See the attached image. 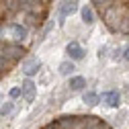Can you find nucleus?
Segmentation results:
<instances>
[{
	"instance_id": "6",
	"label": "nucleus",
	"mask_w": 129,
	"mask_h": 129,
	"mask_svg": "<svg viewBox=\"0 0 129 129\" xmlns=\"http://www.w3.org/2000/svg\"><path fill=\"white\" fill-rule=\"evenodd\" d=\"M66 51H68L70 59H76V61H78V59H82V57H84V53H86V51L82 49V45H80L78 41H70V43H68V47H66Z\"/></svg>"
},
{
	"instance_id": "1",
	"label": "nucleus",
	"mask_w": 129,
	"mask_h": 129,
	"mask_svg": "<svg viewBox=\"0 0 129 129\" xmlns=\"http://www.w3.org/2000/svg\"><path fill=\"white\" fill-rule=\"evenodd\" d=\"M23 53H25V51H23V47H21V45L0 43V55H2V57H6L8 61H10V59H19Z\"/></svg>"
},
{
	"instance_id": "5",
	"label": "nucleus",
	"mask_w": 129,
	"mask_h": 129,
	"mask_svg": "<svg viewBox=\"0 0 129 129\" xmlns=\"http://www.w3.org/2000/svg\"><path fill=\"white\" fill-rule=\"evenodd\" d=\"M39 70H41V61H39L37 57H29V59H25V61H23V72H25V76H27V78L35 76Z\"/></svg>"
},
{
	"instance_id": "3",
	"label": "nucleus",
	"mask_w": 129,
	"mask_h": 129,
	"mask_svg": "<svg viewBox=\"0 0 129 129\" xmlns=\"http://www.w3.org/2000/svg\"><path fill=\"white\" fill-rule=\"evenodd\" d=\"M78 10V0H63L59 6V23H63V19H68L70 14H74Z\"/></svg>"
},
{
	"instance_id": "16",
	"label": "nucleus",
	"mask_w": 129,
	"mask_h": 129,
	"mask_svg": "<svg viewBox=\"0 0 129 129\" xmlns=\"http://www.w3.org/2000/svg\"><path fill=\"white\" fill-rule=\"evenodd\" d=\"M123 59H127L129 61V47H125V49H123V55H121Z\"/></svg>"
},
{
	"instance_id": "4",
	"label": "nucleus",
	"mask_w": 129,
	"mask_h": 129,
	"mask_svg": "<svg viewBox=\"0 0 129 129\" xmlns=\"http://www.w3.org/2000/svg\"><path fill=\"white\" fill-rule=\"evenodd\" d=\"M35 90H37V86H35V82H33L31 78H27L25 82L21 84V96H25L27 103H33V99H35Z\"/></svg>"
},
{
	"instance_id": "9",
	"label": "nucleus",
	"mask_w": 129,
	"mask_h": 129,
	"mask_svg": "<svg viewBox=\"0 0 129 129\" xmlns=\"http://www.w3.org/2000/svg\"><path fill=\"white\" fill-rule=\"evenodd\" d=\"M82 101L86 103V105H90V107H94V105H99V94H96V92H92V90H88V92H84L82 94Z\"/></svg>"
},
{
	"instance_id": "15",
	"label": "nucleus",
	"mask_w": 129,
	"mask_h": 129,
	"mask_svg": "<svg viewBox=\"0 0 129 129\" xmlns=\"http://www.w3.org/2000/svg\"><path fill=\"white\" fill-rule=\"evenodd\" d=\"M25 2H27L29 6H35V4H39V2H43V0H25Z\"/></svg>"
},
{
	"instance_id": "14",
	"label": "nucleus",
	"mask_w": 129,
	"mask_h": 129,
	"mask_svg": "<svg viewBox=\"0 0 129 129\" xmlns=\"http://www.w3.org/2000/svg\"><path fill=\"white\" fill-rule=\"evenodd\" d=\"M109 2H111V0H94V4H99L101 8L103 6H109Z\"/></svg>"
},
{
	"instance_id": "12",
	"label": "nucleus",
	"mask_w": 129,
	"mask_h": 129,
	"mask_svg": "<svg viewBox=\"0 0 129 129\" xmlns=\"http://www.w3.org/2000/svg\"><path fill=\"white\" fill-rule=\"evenodd\" d=\"M12 109H14V103H4L2 107H0V117L10 115V113H12Z\"/></svg>"
},
{
	"instance_id": "11",
	"label": "nucleus",
	"mask_w": 129,
	"mask_h": 129,
	"mask_svg": "<svg viewBox=\"0 0 129 129\" xmlns=\"http://www.w3.org/2000/svg\"><path fill=\"white\" fill-rule=\"evenodd\" d=\"M74 70H76V68H74L72 61H61V63H59V74H61V76H68V74H72Z\"/></svg>"
},
{
	"instance_id": "10",
	"label": "nucleus",
	"mask_w": 129,
	"mask_h": 129,
	"mask_svg": "<svg viewBox=\"0 0 129 129\" xmlns=\"http://www.w3.org/2000/svg\"><path fill=\"white\" fill-rule=\"evenodd\" d=\"M86 86V80L82 78V76H74L72 80H70V88L72 90H82Z\"/></svg>"
},
{
	"instance_id": "7",
	"label": "nucleus",
	"mask_w": 129,
	"mask_h": 129,
	"mask_svg": "<svg viewBox=\"0 0 129 129\" xmlns=\"http://www.w3.org/2000/svg\"><path fill=\"white\" fill-rule=\"evenodd\" d=\"M8 31L12 33V37L17 39V41L27 39V27H23V25H19V23H10V25H8Z\"/></svg>"
},
{
	"instance_id": "8",
	"label": "nucleus",
	"mask_w": 129,
	"mask_h": 129,
	"mask_svg": "<svg viewBox=\"0 0 129 129\" xmlns=\"http://www.w3.org/2000/svg\"><path fill=\"white\" fill-rule=\"evenodd\" d=\"M80 14H82V21H84L86 25H92V23H94V12H92V8H90L88 4L80 8Z\"/></svg>"
},
{
	"instance_id": "2",
	"label": "nucleus",
	"mask_w": 129,
	"mask_h": 129,
	"mask_svg": "<svg viewBox=\"0 0 129 129\" xmlns=\"http://www.w3.org/2000/svg\"><path fill=\"white\" fill-rule=\"evenodd\" d=\"M99 99L107 105V107H111V109H117L119 107V103H121V94H119V90H105Z\"/></svg>"
},
{
	"instance_id": "13",
	"label": "nucleus",
	"mask_w": 129,
	"mask_h": 129,
	"mask_svg": "<svg viewBox=\"0 0 129 129\" xmlns=\"http://www.w3.org/2000/svg\"><path fill=\"white\" fill-rule=\"evenodd\" d=\"M8 94H10V99H19V96H21V88H19V86H14V88H10Z\"/></svg>"
}]
</instances>
